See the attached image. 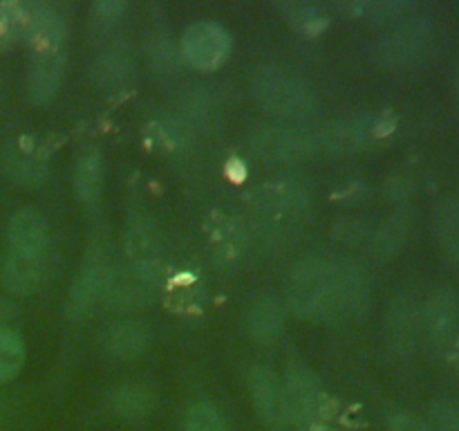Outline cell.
<instances>
[{
	"instance_id": "24",
	"label": "cell",
	"mask_w": 459,
	"mask_h": 431,
	"mask_svg": "<svg viewBox=\"0 0 459 431\" xmlns=\"http://www.w3.org/2000/svg\"><path fill=\"white\" fill-rule=\"evenodd\" d=\"M117 409L124 416H143L148 411V398L139 389H124L117 395Z\"/></svg>"
},
{
	"instance_id": "11",
	"label": "cell",
	"mask_w": 459,
	"mask_h": 431,
	"mask_svg": "<svg viewBox=\"0 0 459 431\" xmlns=\"http://www.w3.org/2000/svg\"><path fill=\"white\" fill-rule=\"evenodd\" d=\"M7 233L9 242H12V250L16 251L43 256L45 247H48V223H45V218L39 211L30 209V207L13 211L7 224Z\"/></svg>"
},
{
	"instance_id": "12",
	"label": "cell",
	"mask_w": 459,
	"mask_h": 431,
	"mask_svg": "<svg viewBox=\"0 0 459 431\" xmlns=\"http://www.w3.org/2000/svg\"><path fill=\"white\" fill-rule=\"evenodd\" d=\"M63 67H65V54H36L30 67V79H27V90L30 99L39 106L52 101L61 88Z\"/></svg>"
},
{
	"instance_id": "1",
	"label": "cell",
	"mask_w": 459,
	"mask_h": 431,
	"mask_svg": "<svg viewBox=\"0 0 459 431\" xmlns=\"http://www.w3.org/2000/svg\"><path fill=\"white\" fill-rule=\"evenodd\" d=\"M287 303L305 319H341L336 265L323 259H305L296 263L287 278Z\"/></svg>"
},
{
	"instance_id": "6",
	"label": "cell",
	"mask_w": 459,
	"mask_h": 431,
	"mask_svg": "<svg viewBox=\"0 0 459 431\" xmlns=\"http://www.w3.org/2000/svg\"><path fill=\"white\" fill-rule=\"evenodd\" d=\"M381 135V119L370 115L350 117V119L327 124L316 135L318 151L330 153H359L370 146Z\"/></svg>"
},
{
	"instance_id": "7",
	"label": "cell",
	"mask_w": 459,
	"mask_h": 431,
	"mask_svg": "<svg viewBox=\"0 0 459 431\" xmlns=\"http://www.w3.org/2000/svg\"><path fill=\"white\" fill-rule=\"evenodd\" d=\"M249 391L254 398L255 411L260 420L272 429H281L290 418V407H287V395L282 382L273 375L269 368L254 366L249 371Z\"/></svg>"
},
{
	"instance_id": "21",
	"label": "cell",
	"mask_w": 459,
	"mask_h": 431,
	"mask_svg": "<svg viewBox=\"0 0 459 431\" xmlns=\"http://www.w3.org/2000/svg\"><path fill=\"white\" fill-rule=\"evenodd\" d=\"M27 9L25 3L16 0H0V52L12 48L16 40L25 36Z\"/></svg>"
},
{
	"instance_id": "17",
	"label": "cell",
	"mask_w": 459,
	"mask_h": 431,
	"mask_svg": "<svg viewBox=\"0 0 459 431\" xmlns=\"http://www.w3.org/2000/svg\"><path fill=\"white\" fill-rule=\"evenodd\" d=\"M424 323L435 344H444V341L451 339L457 323L455 299L448 292H437V295L430 296L429 305H426Z\"/></svg>"
},
{
	"instance_id": "26",
	"label": "cell",
	"mask_w": 459,
	"mask_h": 431,
	"mask_svg": "<svg viewBox=\"0 0 459 431\" xmlns=\"http://www.w3.org/2000/svg\"><path fill=\"white\" fill-rule=\"evenodd\" d=\"M388 425L390 431H430L420 418L411 416L406 411H393L388 416Z\"/></svg>"
},
{
	"instance_id": "19",
	"label": "cell",
	"mask_w": 459,
	"mask_h": 431,
	"mask_svg": "<svg viewBox=\"0 0 459 431\" xmlns=\"http://www.w3.org/2000/svg\"><path fill=\"white\" fill-rule=\"evenodd\" d=\"M435 232L444 250L459 260V198H446L435 211Z\"/></svg>"
},
{
	"instance_id": "23",
	"label": "cell",
	"mask_w": 459,
	"mask_h": 431,
	"mask_svg": "<svg viewBox=\"0 0 459 431\" xmlns=\"http://www.w3.org/2000/svg\"><path fill=\"white\" fill-rule=\"evenodd\" d=\"M291 9V22L305 34H318L327 25V18L312 4H294Z\"/></svg>"
},
{
	"instance_id": "15",
	"label": "cell",
	"mask_w": 459,
	"mask_h": 431,
	"mask_svg": "<svg viewBox=\"0 0 459 431\" xmlns=\"http://www.w3.org/2000/svg\"><path fill=\"white\" fill-rule=\"evenodd\" d=\"M103 189V157L99 151H88L79 157L74 169V191L85 207L97 205Z\"/></svg>"
},
{
	"instance_id": "9",
	"label": "cell",
	"mask_w": 459,
	"mask_h": 431,
	"mask_svg": "<svg viewBox=\"0 0 459 431\" xmlns=\"http://www.w3.org/2000/svg\"><path fill=\"white\" fill-rule=\"evenodd\" d=\"M307 202L309 198L305 189L294 182L263 184L247 196V205L258 211L260 216H269V218H287V216L303 214Z\"/></svg>"
},
{
	"instance_id": "13",
	"label": "cell",
	"mask_w": 459,
	"mask_h": 431,
	"mask_svg": "<svg viewBox=\"0 0 459 431\" xmlns=\"http://www.w3.org/2000/svg\"><path fill=\"white\" fill-rule=\"evenodd\" d=\"M429 48V30L424 22H411L384 43V54L390 66H412Z\"/></svg>"
},
{
	"instance_id": "20",
	"label": "cell",
	"mask_w": 459,
	"mask_h": 431,
	"mask_svg": "<svg viewBox=\"0 0 459 431\" xmlns=\"http://www.w3.org/2000/svg\"><path fill=\"white\" fill-rule=\"evenodd\" d=\"M25 364V344L13 328L0 326V384L21 373Z\"/></svg>"
},
{
	"instance_id": "18",
	"label": "cell",
	"mask_w": 459,
	"mask_h": 431,
	"mask_svg": "<svg viewBox=\"0 0 459 431\" xmlns=\"http://www.w3.org/2000/svg\"><path fill=\"white\" fill-rule=\"evenodd\" d=\"M148 344V332L137 323H115L103 335V346L115 357H134Z\"/></svg>"
},
{
	"instance_id": "5",
	"label": "cell",
	"mask_w": 459,
	"mask_h": 431,
	"mask_svg": "<svg viewBox=\"0 0 459 431\" xmlns=\"http://www.w3.org/2000/svg\"><path fill=\"white\" fill-rule=\"evenodd\" d=\"M251 146L260 157L272 162L296 164L305 162L318 153L316 135H309L300 128H263L251 137Z\"/></svg>"
},
{
	"instance_id": "22",
	"label": "cell",
	"mask_w": 459,
	"mask_h": 431,
	"mask_svg": "<svg viewBox=\"0 0 459 431\" xmlns=\"http://www.w3.org/2000/svg\"><path fill=\"white\" fill-rule=\"evenodd\" d=\"M184 431H224L222 416L209 402H197L188 409Z\"/></svg>"
},
{
	"instance_id": "16",
	"label": "cell",
	"mask_w": 459,
	"mask_h": 431,
	"mask_svg": "<svg viewBox=\"0 0 459 431\" xmlns=\"http://www.w3.org/2000/svg\"><path fill=\"white\" fill-rule=\"evenodd\" d=\"M247 326H249L251 337L258 339L260 344H273L282 335V328H285L281 305L273 299L255 301L251 305L249 314H247Z\"/></svg>"
},
{
	"instance_id": "4",
	"label": "cell",
	"mask_w": 459,
	"mask_h": 431,
	"mask_svg": "<svg viewBox=\"0 0 459 431\" xmlns=\"http://www.w3.org/2000/svg\"><path fill=\"white\" fill-rule=\"evenodd\" d=\"M182 52L186 61L197 70H215L229 58L231 36L218 22H193L182 36Z\"/></svg>"
},
{
	"instance_id": "14",
	"label": "cell",
	"mask_w": 459,
	"mask_h": 431,
	"mask_svg": "<svg viewBox=\"0 0 459 431\" xmlns=\"http://www.w3.org/2000/svg\"><path fill=\"white\" fill-rule=\"evenodd\" d=\"M4 286L18 296H27L36 290L40 281V256L25 251H9L3 269Z\"/></svg>"
},
{
	"instance_id": "27",
	"label": "cell",
	"mask_w": 459,
	"mask_h": 431,
	"mask_svg": "<svg viewBox=\"0 0 459 431\" xmlns=\"http://www.w3.org/2000/svg\"><path fill=\"white\" fill-rule=\"evenodd\" d=\"M435 420L442 431H459V411L451 404H439L435 407Z\"/></svg>"
},
{
	"instance_id": "28",
	"label": "cell",
	"mask_w": 459,
	"mask_h": 431,
	"mask_svg": "<svg viewBox=\"0 0 459 431\" xmlns=\"http://www.w3.org/2000/svg\"><path fill=\"white\" fill-rule=\"evenodd\" d=\"M94 12L101 16V21H115V18H119V13L124 12V4L101 3V4H97V9H94Z\"/></svg>"
},
{
	"instance_id": "25",
	"label": "cell",
	"mask_w": 459,
	"mask_h": 431,
	"mask_svg": "<svg viewBox=\"0 0 459 431\" xmlns=\"http://www.w3.org/2000/svg\"><path fill=\"white\" fill-rule=\"evenodd\" d=\"M406 223L402 218H394L393 223L385 224L384 232L379 233V247L384 251H393L397 250L399 245L403 242V236H406Z\"/></svg>"
},
{
	"instance_id": "10",
	"label": "cell",
	"mask_w": 459,
	"mask_h": 431,
	"mask_svg": "<svg viewBox=\"0 0 459 431\" xmlns=\"http://www.w3.org/2000/svg\"><path fill=\"white\" fill-rule=\"evenodd\" d=\"M3 164L18 182H39L48 171V151L36 137H18L4 148Z\"/></svg>"
},
{
	"instance_id": "8",
	"label": "cell",
	"mask_w": 459,
	"mask_h": 431,
	"mask_svg": "<svg viewBox=\"0 0 459 431\" xmlns=\"http://www.w3.org/2000/svg\"><path fill=\"white\" fill-rule=\"evenodd\" d=\"M27 22L22 39L30 45L31 54H54L63 52L65 39V22L61 13L43 3H25Z\"/></svg>"
},
{
	"instance_id": "2",
	"label": "cell",
	"mask_w": 459,
	"mask_h": 431,
	"mask_svg": "<svg viewBox=\"0 0 459 431\" xmlns=\"http://www.w3.org/2000/svg\"><path fill=\"white\" fill-rule=\"evenodd\" d=\"M254 88L260 103L273 115L300 119V117L312 115L314 106H316V99H314L309 85L287 67L269 66L258 70Z\"/></svg>"
},
{
	"instance_id": "30",
	"label": "cell",
	"mask_w": 459,
	"mask_h": 431,
	"mask_svg": "<svg viewBox=\"0 0 459 431\" xmlns=\"http://www.w3.org/2000/svg\"><path fill=\"white\" fill-rule=\"evenodd\" d=\"M457 362H459V339H457Z\"/></svg>"
},
{
	"instance_id": "3",
	"label": "cell",
	"mask_w": 459,
	"mask_h": 431,
	"mask_svg": "<svg viewBox=\"0 0 459 431\" xmlns=\"http://www.w3.org/2000/svg\"><path fill=\"white\" fill-rule=\"evenodd\" d=\"M282 386H285L290 418H296L307 427L321 425L327 413V395L316 375L305 366H290Z\"/></svg>"
},
{
	"instance_id": "29",
	"label": "cell",
	"mask_w": 459,
	"mask_h": 431,
	"mask_svg": "<svg viewBox=\"0 0 459 431\" xmlns=\"http://www.w3.org/2000/svg\"><path fill=\"white\" fill-rule=\"evenodd\" d=\"M13 317H16V305L7 299H0V326H7Z\"/></svg>"
}]
</instances>
